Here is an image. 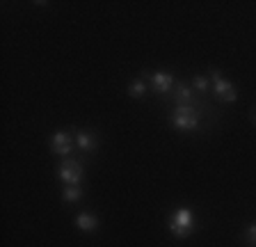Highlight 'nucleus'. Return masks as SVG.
I'll return each instance as SVG.
<instances>
[{
	"label": "nucleus",
	"mask_w": 256,
	"mask_h": 247,
	"mask_svg": "<svg viewBox=\"0 0 256 247\" xmlns=\"http://www.w3.org/2000/svg\"><path fill=\"white\" fill-rule=\"evenodd\" d=\"M199 112L194 106H176L174 114H172V126L176 130H183V133H190V130L199 128Z\"/></svg>",
	"instance_id": "nucleus-2"
},
{
	"label": "nucleus",
	"mask_w": 256,
	"mask_h": 247,
	"mask_svg": "<svg viewBox=\"0 0 256 247\" xmlns=\"http://www.w3.org/2000/svg\"><path fill=\"white\" fill-rule=\"evenodd\" d=\"M76 146L80 151L90 154V151H94L98 146V140H96V135L92 130H76Z\"/></svg>",
	"instance_id": "nucleus-9"
},
{
	"label": "nucleus",
	"mask_w": 256,
	"mask_h": 247,
	"mask_svg": "<svg viewBox=\"0 0 256 247\" xmlns=\"http://www.w3.org/2000/svg\"><path fill=\"white\" fill-rule=\"evenodd\" d=\"M80 197H82V190H80V186H66V188L62 190V199L66 202V204H74V202H78Z\"/></svg>",
	"instance_id": "nucleus-11"
},
{
	"label": "nucleus",
	"mask_w": 256,
	"mask_h": 247,
	"mask_svg": "<svg viewBox=\"0 0 256 247\" xmlns=\"http://www.w3.org/2000/svg\"><path fill=\"white\" fill-rule=\"evenodd\" d=\"M210 87H213L215 96H218L222 103H234L236 98H238V92H236V87L231 85L226 78H222L218 71H210Z\"/></svg>",
	"instance_id": "nucleus-4"
},
{
	"label": "nucleus",
	"mask_w": 256,
	"mask_h": 247,
	"mask_svg": "<svg viewBox=\"0 0 256 247\" xmlns=\"http://www.w3.org/2000/svg\"><path fill=\"white\" fill-rule=\"evenodd\" d=\"M242 238H245V242L250 247H256V222L247 226V229H245V236H242Z\"/></svg>",
	"instance_id": "nucleus-13"
},
{
	"label": "nucleus",
	"mask_w": 256,
	"mask_h": 247,
	"mask_svg": "<svg viewBox=\"0 0 256 247\" xmlns=\"http://www.w3.org/2000/svg\"><path fill=\"white\" fill-rule=\"evenodd\" d=\"M254 122H256V112H254Z\"/></svg>",
	"instance_id": "nucleus-14"
},
{
	"label": "nucleus",
	"mask_w": 256,
	"mask_h": 247,
	"mask_svg": "<svg viewBox=\"0 0 256 247\" xmlns=\"http://www.w3.org/2000/svg\"><path fill=\"white\" fill-rule=\"evenodd\" d=\"M76 226H78L82 234H94V231L98 229V218H96L94 213L82 210V213L76 215Z\"/></svg>",
	"instance_id": "nucleus-8"
},
{
	"label": "nucleus",
	"mask_w": 256,
	"mask_h": 247,
	"mask_svg": "<svg viewBox=\"0 0 256 247\" xmlns=\"http://www.w3.org/2000/svg\"><path fill=\"white\" fill-rule=\"evenodd\" d=\"M172 96H174V101L178 106H192L194 90H192V85H186V82H176L174 90H172Z\"/></svg>",
	"instance_id": "nucleus-7"
},
{
	"label": "nucleus",
	"mask_w": 256,
	"mask_h": 247,
	"mask_svg": "<svg viewBox=\"0 0 256 247\" xmlns=\"http://www.w3.org/2000/svg\"><path fill=\"white\" fill-rule=\"evenodd\" d=\"M76 146V133H69V130H58V133L50 138V149L58 156H71V151Z\"/></svg>",
	"instance_id": "nucleus-5"
},
{
	"label": "nucleus",
	"mask_w": 256,
	"mask_h": 247,
	"mask_svg": "<svg viewBox=\"0 0 256 247\" xmlns=\"http://www.w3.org/2000/svg\"><path fill=\"white\" fill-rule=\"evenodd\" d=\"M192 90L206 94V92L210 90V78H206V76H194V78H192Z\"/></svg>",
	"instance_id": "nucleus-12"
},
{
	"label": "nucleus",
	"mask_w": 256,
	"mask_h": 247,
	"mask_svg": "<svg viewBox=\"0 0 256 247\" xmlns=\"http://www.w3.org/2000/svg\"><path fill=\"white\" fill-rule=\"evenodd\" d=\"M58 176H60V181H64L66 186H80V181L85 176L82 162L76 160V158H64V160L60 162Z\"/></svg>",
	"instance_id": "nucleus-3"
},
{
	"label": "nucleus",
	"mask_w": 256,
	"mask_h": 247,
	"mask_svg": "<svg viewBox=\"0 0 256 247\" xmlns=\"http://www.w3.org/2000/svg\"><path fill=\"white\" fill-rule=\"evenodd\" d=\"M197 226V220H194V213L190 208H176L174 213L170 215V220H167V229L174 238H188L192 236V231Z\"/></svg>",
	"instance_id": "nucleus-1"
},
{
	"label": "nucleus",
	"mask_w": 256,
	"mask_h": 247,
	"mask_svg": "<svg viewBox=\"0 0 256 247\" xmlns=\"http://www.w3.org/2000/svg\"><path fill=\"white\" fill-rule=\"evenodd\" d=\"M146 90H149V82L142 80V78H135V80H130V85H128V94L133 98H142L144 94H146Z\"/></svg>",
	"instance_id": "nucleus-10"
},
{
	"label": "nucleus",
	"mask_w": 256,
	"mask_h": 247,
	"mask_svg": "<svg viewBox=\"0 0 256 247\" xmlns=\"http://www.w3.org/2000/svg\"><path fill=\"white\" fill-rule=\"evenodd\" d=\"M174 85H176L174 76L165 74V71H156V74L149 76V87L154 92H158V94H167V92H172Z\"/></svg>",
	"instance_id": "nucleus-6"
}]
</instances>
